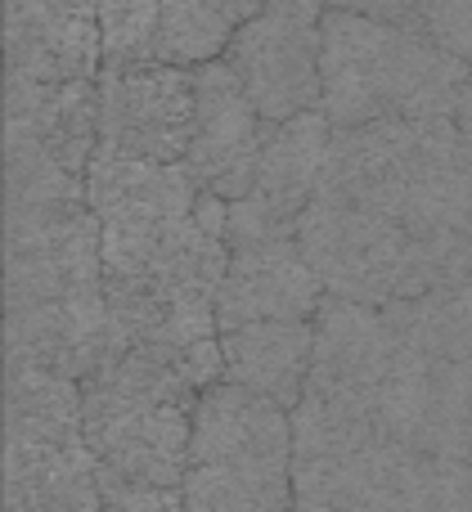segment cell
Instances as JSON below:
<instances>
[{
  "instance_id": "obj_1",
  "label": "cell",
  "mask_w": 472,
  "mask_h": 512,
  "mask_svg": "<svg viewBox=\"0 0 472 512\" xmlns=\"http://www.w3.org/2000/svg\"><path fill=\"white\" fill-rule=\"evenodd\" d=\"M108 301L90 207L5 212V360L86 378L104 355Z\"/></svg>"
},
{
  "instance_id": "obj_2",
  "label": "cell",
  "mask_w": 472,
  "mask_h": 512,
  "mask_svg": "<svg viewBox=\"0 0 472 512\" xmlns=\"http://www.w3.org/2000/svg\"><path fill=\"white\" fill-rule=\"evenodd\" d=\"M468 72L472 63L455 59L414 27L324 9L320 113L333 126L455 117Z\"/></svg>"
},
{
  "instance_id": "obj_3",
  "label": "cell",
  "mask_w": 472,
  "mask_h": 512,
  "mask_svg": "<svg viewBox=\"0 0 472 512\" xmlns=\"http://www.w3.org/2000/svg\"><path fill=\"white\" fill-rule=\"evenodd\" d=\"M198 396L203 391L135 355L104 351L81 378V432L99 472L131 486L180 490L189 472Z\"/></svg>"
},
{
  "instance_id": "obj_4",
  "label": "cell",
  "mask_w": 472,
  "mask_h": 512,
  "mask_svg": "<svg viewBox=\"0 0 472 512\" xmlns=\"http://www.w3.org/2000/svg\"><path fill=\"white\" fill-rule=\"evenodd\" d=\"M185 512H293V414L234 382L198 396Z\"/></svg>"
},
{
  "instance_id": "obj_5",
  "label": "cell",
  "mask_w": 472,
  "mask_h": 512,
  "mask_svg": "<svg viewBox=\"0 0 472 512\" xmlns=\"http://www.w3.org/2000/svg\"><path fill=\"white\" fill-rule=\"evenodd\" d=\"M414 463L419 450L324 391L293 409V512H401Z\"/></svg>"
},
{
  "instance_id": "obj_6",
  "label": "cell",
  "mask_w": 472,
  "mask_h": 512,
  "mask_svg": "<svg viewBox=\"0 0 472 512\" xmlns=\"http://www.w3.org/2000/svg\"><path fill=\"white\" fill-rule=\"evenodd\" d=\"M203 189L185 162H149L99 144L86 171V203L99 221V256L108 279H140L158 248L194 216Z\"/></svg>"
},
{
  "instance_id": "obj_7",
  "label": "cell",
  "mask_w": 472,
  "mask_h": 512,
  "mask_svg": "<svg viewBox=\"0 0 472 512\" xmlns=\"http://www.w3.org/2000/svg\"><path fill=\"white\" fill-rule=\"evenodd\" d=\"M297 248L329 297L356 306H392L428 292V274L401 221L356 207L311 203L297 221Z\"/></svg>"
},
{
  "instance_id": "obj_8",
  "label": "cell",
  "mask_w": 472,
  "mask_h": 512,
  "mask_svg": "<svg viewBox=\"0 0 472 512\" xmlns=\"http://www.w3.org/2000/svg\"><path fill=\"white\" fill-rule=\"evenodd\" d=\"M230 270L216 292V319L225 328L261 324V319H288L311 324L324 306V283L306 265L297 248V225L270 216L252 198L230 203Z\"/></svg>"
},
{
  "instance_id": "obj_9",
  "label": "cell",
  "mask_w": 472,
  "mask_h": 512,
  "mask_svg": "<svg viewBox=\"0 0 472 512\" xmlns=\"http://www.w3.org/2000/svg\"><path fill=\"white\" fill-rule=\"evenodd\" d=\"M108 333L104 351L135 355L153 369L180 378L185 387L207 391L221 382V319L212 297L171 292L135 279H108Z\"/></svg>"
},
{
  "instance_id": "obj_10",
  "label": "cell",
  "mask_w": 472,
  "mask_h": 512,
  "mask_svg": "<svg viewBox=\"0 0 472 512\" xmlns=\"http://www.w3.org/2000/svg\"><path fill=\"white\" fill-rule=\"evenodd\" d=\"M324 5L320 0H270L230 36L221 63L239 77L261 122L315 113L324 99Z\"/></svg>"
},
{
  "instance_id": "obj_11",
  "label": "cell",
  "mask_w": 472,
  "mask_h": 512,
  "mask_svg": "<svg viewBox=\"0 0 472 512\" xmlns=\"http://www.w3.org/2000/svg\"><path fill=\"white\" fill-rule=\"evenodd\" d=\"M99 144L149 162H185L194 131V68L171 63H104Z\"/></svg>"
},
{
  "instance_id": "obj_12",
  "label": "cell",
  "mask_w": 472,
  "mask_h": 512,
  "mask_svg": "<svg viewBox=\"0 0 472 512\" xmlns=\"http://www.w3.org/2000/svg\"><path fill=\"white\" fill-rule=\"evenodd\" d=\"M261 140H266V122L239 77L221 59L194 68V131L185 149V171L194 176V185L225 203L248 198Z\"/></svg>"
},
{
  "instance_id": "obj_13",
  "label": "cell",
  "mask_w": 472,
  "mask_h": 512,
  "mask_svg": "<svg viewBox=\"0 0 472 512\" xmlns=\"http://www.w3.org/2000/svg\"><path fill=\"white\" fill-rule=\"evenodd\" d=\"M414 144H419V122L333 126L315 203L356 207V212L401 221L414 171Z\"/></svg>"
},
{
  "instance_id": "obj_14",
  "label": "cell",
  "mask_w": 472,
  "mask_h": 512,
  "mask_svg": "<svg viewBox=\"0 0 472 512\" xmlns=\"http://www.w3.org/2000/svg\"><path fill=\"white\" fill-rule=\"evenodd\" d=\"M5 63L14 81H95L99 0H9Z\"/></svg>"
},
{
  "instance_id": "obj_15",
  "label": "cell",
  "mask_w": 472,
  "mask_h": 512,
  "mask_svg": "<svg viewBox=\"0 0 472 512\" xmlns=\"http://www.w3.org/2000/svg\"><path fill=\"white\" fill-rule=\"evenodd\" d=\"M5 144L36 149L86 180L99 149V86L5 77Z\"/></svg>"
},
{
  "instance_id": "obj_16",
  "label": "cell",
  "mask_w": 472,
  "mask_h": 512,
  "mask_svg": "<svg viewBox=\"0 0 472 512\" xmlns=\"http://www.w3.org/2000/svg\"><path fill=\"white\" fill-rule=\"evenodd\" d=\"M315 355V324H288V319H261L221 333V382L275 400L293 414L306 396Z\"/></svg>"
},
{
  "instance_id": "obj_17",
  "label": "cell",
  "mask_w": 472,
  "mask_h": 512,
  "mask_svg": "<svg viewBox=\"0 0 472 512\" xmlns=\"http://www.w3.org/2000/svg\"><path fill=\"white\" fill-rule=\"evenodd\" d=\"M5 512H104L86 441H5Z\"/></svg>"
},
{
  "instance_id": "obj_18",
  "label": "cell",
  "mask_w": 472,
  "mask_h": 512,
  "mask_svg": "<svg viewBox=\"0 0 472 512\" xmlns=\"http://www.w3.org/2000/svg\"><path fill=\"white\" fill-rule=\"evenodd\" d=\"M333 140V122L315 108V113H297L288 122H266V140H261L257 176H252V203L266 207L270 216L297 225L302 212L320 194L324 176V153Z\"/></svg>"
},
{
  "instance_id": "obj_19",
  "label": "cell",
  "mask_w": 472,
  "mask_h": 512,
  "mask_svg": "<svg viewBox=\"0 0 472 512\" xmlns=\"http://www.w3.org/2000/svg\"><path fill=\"white\" fill-rule=\"evenodd\" d=\"M5 441H86L81 382L5 360Z\"/></svg>"
},
{
  "instance_id": "obj_20",
  "label": "cell",
  "mask_w": 472,
  "mask_h": 512,
  "mask_svg": "<svg viewBox=\"0 0 472 512\" xmlns=\"http://www.w3.org/2000/svg\"><path fill=\"white\" fill-rule=\"evenodd\" d=\"M419 32L432 36L455 59L472 63V0H423Z\"/></svg>"
},
{
  "instance_id": "obj_21",
  "label": "cell",
  "mask_w": 472,
  "mask_h": 512,
  "mask_svg": "<svg viewBox=\"0 0 472 512\" xmlns=\"http://www.w3.org/2000/svg\"><path fill=\"white\" fill-rule=\"evenodd\" d=\"M99 490H104V512H185L180 490H158V486H131L99 472Z\"/></svg>"
},
{
  "instance_id": "obj_22",
  "label": "cell",
  "mask_w": 472,
  "mask_h": 512,
  "mask_svg": "<svg viewBox=\"0 0 472 512\" xmlns=\"http://www.w3.org/2000/svg\"><path fill=\"white\" fill-rule=\"evenodd\" d=\"M324 9H347V14H365L378 23H396V27H414L419 32L423 18V0H320Z\"/></svg>"
},
{
  "instance_id": "obj_23",
  "label": "cell",
  "mask_w": 472,
  "mask_h": 512,
  "mask_svg": "<svg viewBox=\"0 0 472 512\" xmlns=\"http://www.w3.org/2000/svg\"><path fill=\"white\" fill-rule=\"evenodd\" d=\"M212 5H216V14H221L225 23H230L234 32H239V27L248 23L252 14H261V9H266L270 0H212Z\"/></svg>"
},
{
  "instance_id": "obj_24",
  "label": "cell",
  "mask_w": 472,
  "mask_h": 512,
  "mask_svg": "<svg viewBox=\"0 0 472 512\" xmlns=\"http://www.w3.org/2000/svg\"><path fill=\"white\" fill-rule=\"evenodd\" d=\"M455 126H459V135H464V149L472 153V72H468V86H464V95H459Z\"/></svg>"
}]
</instances>
